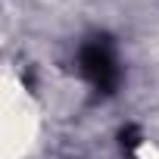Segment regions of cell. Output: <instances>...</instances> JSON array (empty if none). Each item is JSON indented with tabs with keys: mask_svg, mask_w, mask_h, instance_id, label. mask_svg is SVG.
<instances>
[{
	"mask_svg": "<svg viewBox=\"0 0 159 159\" xmlns=\"http://www.w3.org/2000/svg\"><path fill=\"white\" fill-rule=\"evenodd\" d=\"M78 75L103 97L119 88L122 66H119L116 44L106 34H91L81 47H78Z\"/></svg>",
	"mask_w": 159,
	"mask_h": 159,
	"instance_id": "cell-1",
	"label": "cell"
},
{
	"mask_svg": "<svg viewBox=\"0 0 159 159\" xmlns=\"http://www.w3.org/2000/svg\"><path fill=\"white\" fill-rule=\"evenodd\" d=\"M122 153L128 156V159H134V153L140 150V134H137V128L134 125H128V128H122Z\"/></svg>",
	"mask_w": 159,
	"mask_h": 159,
	"instance_id": "cell-2",
	"label": "cell"
}]
</instances>
